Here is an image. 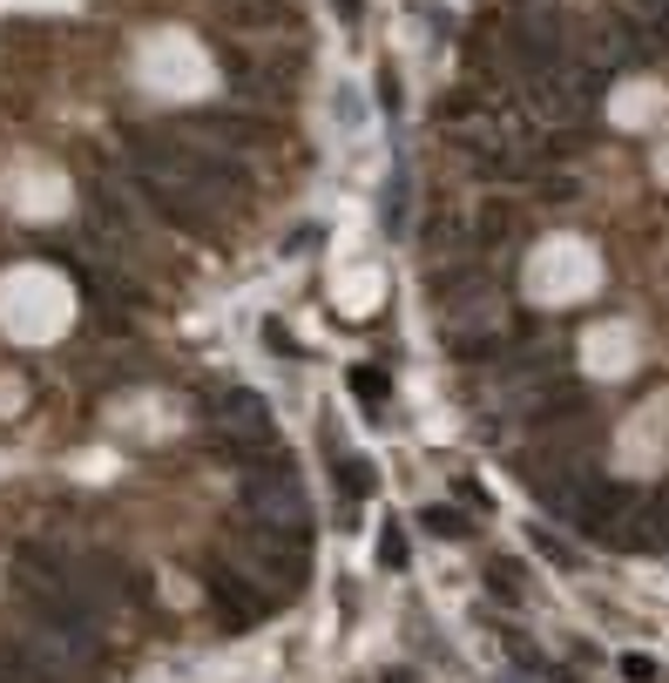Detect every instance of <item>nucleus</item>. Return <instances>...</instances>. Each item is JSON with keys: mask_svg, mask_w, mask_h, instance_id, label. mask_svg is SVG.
Instances as JSON below:
<instances>
[{"mask_svg": "<svg viewBox=\"0 0 669 683\" xmlns=\"http://www.w3.org/2000/svg\"><path fill=\"white\" fill-rule=\"evenodd\" d=\"M203 588H210V603H217V616H223L230 630H250L271 603H284V595H271V588H258L250 575H237L230 562H210V568H203Z\"/></svg>", "mask_w": 669, "mask_h": 683, "instance_id": "obj_6", "label": "nucleus"}, {"mask_svg": "<svg viewBox=\"0 0 669 683\" xmlns=\"http://www.w3.org/2000/svg\"><path fill=\"white\" fill-rule=\"evenodd\" d=\"M622 676H629V683H656V663H649V656H622Z\"/></svg>", "mask_w": 669, "mask_h": 683, "instance_id": "obj_16", "label": "nucleus"}, {"mask_svg": "<svg viewBox=\"0 0 669 683\" xmlns=\"http://www.w3.org/2000/svg\"><path fill=\"white\" fill-rule=\"evenodd\" d=\"M339 494H346V501H366V494H372V474H366L359 454H339Z\"/></svg>", "mask_w": 669, "mask_h": 683, "instance_id": "obj_10", "label": "nucleus"}, {"mask_svg": "<svg viewBox=\"0 0 669 683\" xmlns=\"http://www.w3.org/2000/svg\"><path fill=\"white\" fill-rule=\"evenodd\" d=\"M386 683H412V670H386Z\"/></svg>", "mask_w": 669, "mask_h": 683, "instance_id": "obj_17", "label": "nucleus"}, {"mask_svg": "<svg viewBox=\"0 0 669 683\" xmlns=\"http://www.w3.org/2000/svg\"><path fill=\"white\" fill-rule=\"evenodd\" d=\"M535 184H541V197H548V204H575V197H581V184H575V177H548V169H541Z\"/></svg>", "mask_w": 669, "mask_h": 683, "instance_id": "obj_14", "label": "nucleus"}, {"mask_svg": "<svg viewBox=\"0 0 669 683\" xmlns=\"http://www.w3.org/2000/svg\"><path fill=\"white\" fill-rule=\"evenodd\" d=\"M379 562H386V568H392V575H399V568H406V535H399V528H392V522H386V528H379Z\"/></svg>", "mask_w": 669, "mask_h": 683, "instance_id": "obj_13", "label": "nucleus"}, {"mask_svg": "<svg viewBox=\"0 0 669 683\" xmlns=\"http://www.w3.org/2000/svg\"><path fill=\"white\" fill-rule=\"evenodd\" d=\"M535 548H541L548 562H568V542H561V535H541V522H535Z\"/></svg>", "mask_w": 669, "mask_h": 683, "instance_id": "obj_15", "label": "nucleus"}, {"mask_svg": "<svg viewBox=\"0 0 669 683\" xmlns=\"http://www.w3.org/2000/svg\"><path fill=\"white\" fill-rule=\"evenodd\" d=\"M440 542H467V515H460V507H427V515H420Z\"/></svg>", "mask_w": 669, "mask_h": 683, "instance_id": "obj_12", "label": "nucleus"}, {"mask_svg": "<svg viewBox=\"0 0 669 683\" xmlns=\"http://www.w3.org/2000/svg\"><path fill=\"white\" fill-rule=\"evenodd\" d=\"M352 399H359V406H366V413L379 419V406L392 399V379H386L379 366H352Z\"/></svg>", "mask_w": 669, "mask_h": 683, "instance_id": "obj_9", "label": "nucleus"}, {"mask_svg": "<svg viewBox=\"0 0 669 683\" xmlns=\"http://www.w3.org/2000/svg\"><path fill=\"white\" fill-rule=\"evenodd\" d=\"M508 230H515V210H508V204H487V210H480V250H487V244H508Z\"/></svg>", "mask_w": 669, "mask_h": 683, "instance_id": "obj_11", "label": "nucleus"}, {"mask_svg": "<svg viewBox=\"0 0 669 683\" xmlns=\"http://www.w3.org/2000/svg\"><path fill=\"white\" fill-rule=\"evenodd\" d=\"M602 68H555V75H535L528 81V109L541 116V122H581L596 109V96H602Z\"/></svg>", "mask_w": 669, "mask_h": 683, "instance_id": "obj_5", "label": "nucleus"}, {"mask_svg": "<svg viewBox=\"0 0 669 683\" xmlns=\"http://www.w3.org/2000/svg\"><path fill=\"white\" fill-rule=\"evenodd\" d=\"M230 568L237 575H250V582H284V595L304 582V535H284V528H258V522H243V528H230Z\"/></svg>", "mask_w": 669, "mask_h": 683, "instance_id": "obj_2", "label": "nucleus"}, {"mask_svg": "<svg viewBox=\"0 0 669 683\" xmlns=\"http://www.w3.org/2000/svg\"><path fill=\"white\" fill-rule=\"evenodd\" d=\"M136 162V190L142 204L177 224L190 237H217V197H243L250 190V169L237 156H217V149H197V142H177V136H136L129 149Z\"/></svg>", "mask_w": 669, "mask_h": 683, "instance_id": "obj_1", "label": "nucleus"}, {"mask_svg": "<svg viewBox=\"0 0 669 683\" xmlns=\"http://www.w3.org/2000/svg\"><path fill=\"white\" fill-rule=\"evenodd\" d=\"M197 129H203V136H223L230 149H250V142H264V136H271L258 116H203Z\"/></svg>", "mask_w": 669, "mask_h": 683, "instance_id": "obj_8", "label": "nucleus"}, {"mask_svg": "<svg viewBox=\"0 0 669 683\" xmlns=\"http://www.w3.org/2000/svg\"><path fill=\"white\" fill-rule=\"evenodd\" d=\"M217 434H258V441H271L278 426H271V406H264V393L230 386V393L217 399Z\"/></svg>", "mask_w": 669, "mask_h": 683, "instance_id": "obj_7", "label": "nucleus"}, {"mask_svg": "<svg viewBox=\"0 0 669 683\" xmlns=\"http://www.w3.org/2000/svg\"><path fill=\"white\" fill-rule=\"evenodd\" d=\"M500 48H508V61H515V75H555V68H568V34H561V21L541 8H521L515 14V28L508 34H500Z\"/></svg>", "mask_w": 669, "mask_h": 683, "instance_id": "obj_4", "label": "nucleus"}, {"mask_svg": "<svg viewBox=\"0 0 669 683\" xmlns=\"http://www.w3.org/2000/svg\"><path fill=\"white\" fill-rule=\"evenodd\" d=\"M243 522H258V528H284V535H311V501L284 467H264V474H243Z\"/></svg>", "mask_w": 669, "mask_h": 683, "instance_id": "obj_3", "label": "nucleus"}]
</instances>
